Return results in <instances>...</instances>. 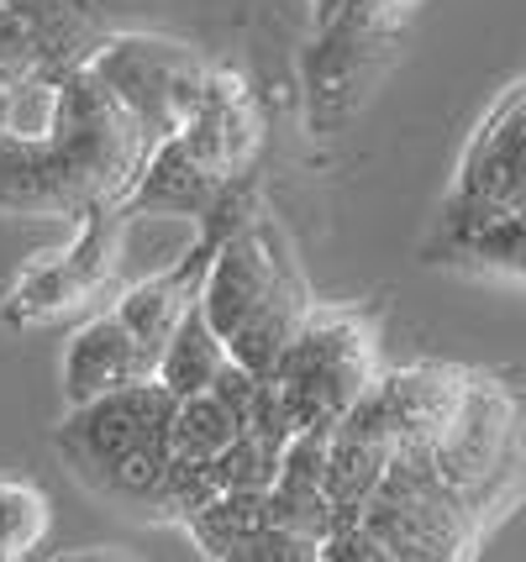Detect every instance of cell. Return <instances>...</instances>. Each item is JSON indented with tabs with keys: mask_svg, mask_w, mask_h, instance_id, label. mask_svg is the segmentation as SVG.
Instances as JSON below:
<instances>
[{
	"mask_svg": "<svg viewBox=\"0 0 526 562\" xmlns=\"http://www.w3.org/2000/svg\"><path fill=\"white\" fill-rule=\"evenodd\" d=\"M169 420L175 394L164 384H137L96 405H79L58 431V447L75 458L79 479H90L101 494L153 505L169 499Z\"/></svg>",
	"mask_w": 526,
	"mask_h": 562,
	"instance_id": "3",
	"label": "cell"
},
{
	"mask_svg": "<svg viewBox=\"0 0 526 562\" xmlns=\"http://www.w3.org/2000/svg\"><path fill=\"white\" fill-rule=\"evenodd\" d=\"M85 74L153 147H164L190 122L211 69L190 48L164 37H105V48L90 58Z\"/></svg>",
	"mask_w": 526,
	"mask_h": 562,
	"instance_id": "4",
	"label": "cell"
},
{
	"mask_svg": "<svg viewBox=\"0 0 526 562\" xmlns=\"http://www.w3.org/2000/svg\"><path fill=\"white\" fill-rule=\"evenodd\" d=\"M311 305L316 300L305 290L301 263L275 216L264 211H253L243 226H232L216 243L211 269L201 279V300H195L205 331L222 342L226 363L243 368L258 384H269L279 352L301 331Z\"/></svg>",
	"mask_w": 526,
	"mask_h": 562,
	"instance_id": "1",
	"label": "cell"
},
{
	"mask_svg": "<svg viewBox=\"0 0 526 562\" xmlns=\"http://www.w3.org/2000/svg\"><path fill=\"white\" fill-rule=\"evenodd\" d=\"M348 0H311V11H316V22H326V16H337Z\"/></svg>",
	"mask_w": 526,
	"mask_h": 562,
	"instance_id": "12",
	"label": "cell"
},
{
	"mask_svg": "<svg viewBox=\"0 0 526 562\" xmlns=\"http://www.w3.org/2000/svg\"><path fill=\"white\" fill-rule=\"evenodd\" d=\"M374 326L358 311L311 305L301 331L279 352L269 390L290 437H332L352 405L374 390Z\"/></svg>",
	"mask_w": 526,
	"mask_h": 562,
	"instance_id": "2",
	"label": "cell"
},
{
	"mask_svg": "<svg viewBox=\"0 0 526 562\" xmlns=\"http://www.w3.org/2000/svg\"><path fill=\"white\" fill-rule=\"evenodd\" d=\"M179 153L216 184H232L253 173V158L264 147V116L253 105L243 74L232 69H211L201 85V100L190 111V122L175 132Z\"/></svg>",
	"mask_w": 526,
	"mask_h": 562,
	"instance_id": "7",
	"label": "cell"
},
{
	"mask_svg": "<svg viewBox=\"0 0 526 562\" xmlns=\"http://www.w3.org/2000/svg\"><path fill=\"white\" fill-rule=\"evenodd\" d=\"M395 53V16H384L374 0H348L337 16L316 22V37L305 48V100L311 126H343L379 85Z\"/></svg>",
	"mask_w": 526,
	"mask_h": 562,
	"instance_id": "5",
	"label": "cell"
},
{
	"mask_svg": "<svg viewBox=\"0 0 526 562\" xmlns=\"http://www.w3.org/2000/svg\"><path fill=\"white\" fill-rule=\"evenodd\" d=\"M522 137H526V85L511 79L495 105L479 116L469 143L458 153L448 205H484V211H526L522 179Z\"/></svg>",
	"mask_w": 526,
	"mask_h": 562,
	"instance_id": "6",
	"label": "cell"
},
{
	"mask_svg": "<svg viewBox=\"0 0 526 562\" xmlns=\"http://www.w3.org/2000/svg\"><path fill=\"white\" fill-rule=\"evenodd\" d=\"M53 531V505L48 494L26 479H0V552L22 562L32 558Z\"/></svg>",
	"mask_w": 526,
	"mask_h": 562,
	"instance_id": "10",
	"label": "cell"
},
{
	"mask_svg": "<svg viewBox=\"0 0 526 562\" xmlns=\"http://www.w3.org/2000/svg\"><path fill=\"white\" fill-rule=\"evenodd\" d=\"M432 269L474 273V279H522V211H484V205H448L422 252Z\"/></svg>",
	"mask_w": 526,
	"mask_h": 562,
	"instance_id": "8",
	"label": "cell"
},
{
	"mask_svg": "<svg viewBox=\"0 0 526 562\" xmlns=\"http://www.w3.org/2000/svg\"><path fill=\"white\" fill-rule=\"evenodd\" d=\"M153 373H158V358L111 311L96 316L90 326H79L69 352H64V394H69L75 411L79 405H96L105 394L153 384Z\"/></svg>",
	"mask_w": 526,
	"mask_h": 562,
	"instance_id": "9",
	"label": "cell"
},
{
	"mask_svg": "<svg viewBox=\"0 0 526 562\" xmlns=\"http://www.w3.org/2000/svg\"><path fill=\"white\" fill-rule=\"evenodd\" d=\"M0 562H16V558H11V552H0Z\"/></svg>",
	"mask_w": 526,
	"mask_h": 562,
	"instance_id": "13",
	"label": "cell"
},
{
	"mask_svg": "<svg viewBox=\"0 0 526 562\" xmlns=\"http://www.w3.org/2000/svg\"><path fill=\"white\" fill-rule=\"evenodd\" d=\"M58 562H132L122 552H75V558H58Z\"/></svg>",
	"mask_w": 526,
	"mask_h": 562,
	"instance_id": "11",
	"label": "cell"
}]
</instances>
